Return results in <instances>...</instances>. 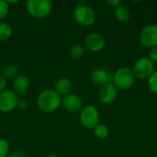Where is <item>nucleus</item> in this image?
<instances>
[{
  "mask_svg": "<svg viewBox=\"0 0 157 157\" xmlns=\"http://www.w3.org/2000/svg\"><path fill=\"white\" fill-rule=\"evenodd\" d=\"M27 107H28V102H27V100L24 99V98H22V99L19 98L18 103H17V108L22 109H25Z\"/></svg>",
  "mask_w": 157,
  "mask_h": 157,
  "instance_id": "bb28decb",
  "label": "nucleus"
},
{
  "mask_svg": "<svg viewBox=\"0 0 157 157\" xmlns=\"http://www.w3.org/2000/svg\"><path fill=\"white\" fill-rule=\"evenodd\" d=\"M9 155V144L3 138H0V157H7Z\"/></svg>",
  "mask_w": 157,
  "mask_h": 157,
  "instance_id": "412c9836",
  "label": "nucleus"
},
{
  "mask_svg": "<svg viewBox=\"0 0 157 157\" xmlns=\"http://www.w3.org/2000/svg\"><path fill=\"white\" fill-rule=\"evenodd\" d=\"M84 54H85V48L79 43L73 45L70 49V56L74 60H80L84 56Z\"/></svg>",
  "mask_w": 157,
  "mask_h": 157,
  "instance_id": "f3484780",
  "label": "nucleus"
},
{
  "mask_svg": "<svg viewBox=\"0 0 157 157\" xmlns=\"http://www.w3.org/2000/svg\"><path fill=\"white\" fill-rule=\"evenodd\" d=\"M61 105L66 111H68L70 113L80 112L84 107L82 98L78 95L73 94V93H70V94L63 97Z\"/></svg>",
  "mask_w": 157,
  "mask_h": 157,
  "instance_id": "9d476101",
  "label": "nucleus"
},
{
  "mask_svg": "<svg viewBox=\"0 0 157 157\" xmlns=\"http://www.w3.org/2000/svg\"><path fill=\"white\" fill-rule=\"evenodd\" d=\"M84 44L88 51L92 52H98L104 49L106 40L101 34L97 32H92L86 35L84 40Z\"/></svg>",
  "mask_w": 157,
  "mask_h": 157,
  "instance_id": "9b49d317",
  "label": "nucleus"
},
{
  "mask_svg": "<svg viewBox=\"0 0 157 157\" xmlns=\"http://www.w3.org/2000/svg\"><path fill=\"white\" fill-rule=\"evenodd\" d=\"M9 13V5L7 1L0 0V20L5 18Z\"/></svg>",
  "mask_w": 157,
  "mask_h": 157,
  "instance_id": "4be33fe9",
  "label": "nucleus"
},
{
  "mask_svg": "<svg viewBox=\"0 0 157 157\" xmlns=\"http://www.w3.org/2000/svg\"><path fill=\"white\" fill-rule=\"evenodd\" d=\"M73 87L72 81L67 77H61L59 78L55 85H54V90L60 95V96H66L70 94Z\"/></svg>",
  "mask_w": 157,
  "mask_h": 157,
  "instance_id": "4468645a",
  "label": "nucleus"
},
{
  "mask_svg": "<svg viewBox=\"0 0 157 157\" xmlns=\"http://www.w3.org/2000/svg\"><path fill=\"white\" fill-rule=\"evenodd\" d=\"M132 70L135 78L141 80L148 79L155 72V63L148 57H141L134 63Z\"/></svg>",
  "mask_w": 157,
  "mask_h": 157,
  "instance_id": "423d86ee",
  "label": "nucleus"
},
{
  "mask_svg": "<svg viewBox=\"0 0 157 157\" xmlns=\"http://www.w3.org/2000/svg\"><path fill=\"white\" fill-rule=\"evenodd\" d=\"M18 69L15 64H8L6 65L2 73V75L7 80V79H15L17 76Z\"/></svg>",
  "mask_w": 157,
  "mask_h": 157,
  "instance_id": "a211bd4d",
  "label": "nucleus"
},
{
  "mask_svg": "<svg viewBox=\"0 0 157 157\" xmlns=\"http://www.w3.org/2000/svg\"><path fill=\"white\" fill-rule=\"evenodd\" d=\"M44 157H59L58 155H46V156Z\"/></svg>",
  "mask_w": 157,
  "mask_h": 157,
  "instance_id": "cd10ccee",
  "label": "nucleus"
},
{
  "mask_svg": "<svg viewBox=\"0 0 157 157\" xmlns=\"http://www.w3.org/2000/svg\"><path fill=\"white\" fill-rule=\"evenodd\" d=\"M13 33L12 27L5 22H0V41L8 40Z\"/></svg>",
  "mask_w": 157,
  "mask_h": 157,
  "instance_id": "dca6fc26",
  "label": "nucleus"
},
{
  "mask_svg": "<svg viewBox=\"0 0 157 157\" xmlns=\"http://www.w3.org/2000/svg\"><path fill=\"white\" fill-rule=\"evenodd\" d=\"M140 42L147 48L157 46V25L150 24L145 26L139 35Z\"/></svg>",
  "mask_w": 157,
  "mask_h": 157,
  "instance_id": "6e6552de",
  "label": "nucleus"
},
{
  "mask_svg": "<svg viewBox=\"0 0 157 157\" xmlns=\"http://www.w3.org/2000/svg\"><path fill=\"white\" fill-rule=\"evenodd\" d=\"M94 134L97 138L100 139V140H103V139H106L109 134V128L105 125V124H101L99 123L94 130Z\"/></svg>",
  "mask_w": 157,
  "mask_h": 157,
  "instance_id": "6ab92c4d",
  "label": "nucleus"
},
{
  "mask_svg": "<svg viewBox=\"0 0 157 157\" xmlns=\"http://www.w3.org/2000/svg\"><path fill=\"white\" fill-rule=\"evenodd\" d=\"M61 104V96L54 89H46L42 91L37 98L38 108L44 113L54 112L59 109Z\"/></svg>",
  "mask_w": 157,
  "mask_h": 157,
  "instance_id": "f257e3e1",
  "label": "nucleus"
},
{
  "mask_svg": "<svg viewBox=\"0 0 157 157\" xmlns=\"http://www.w3.org/2000/svg\"><path fill=\"white\" fill-rule=\"evenodd\" d=\"M91 81L94 85L102 86L112 80V76L110 73L103 68H96L91 73Z\"/></svg>",
  "mask_w": 157,
  "mask_h": 157,
  "instance_id": "f8f14e48",
  "label": "nucleus"
},
{
  "mask_svg": "<svg viewBox=\"0 0 157 157\" xmlns=\"http://www.w3.org/2000/svg\"><path fill=\"white\" fill-rule=\"evenodd\" d=\"M106 4H108L109 6H110L112 7L117 8L118 6H120L122 5V2L121 0H107L106 1Z\"/></svg>",
  "mask_w": 157,
  "mask_h": 157,
  "instance_id": "b1692460",
  "label": "nucleus"
},
{
  "mask_svg": "<svg viewBox=\"0 0 157 157\" xmlns=\"http://www.w3.org/2000/svg\"><path fill=\"white\" fill-rule=\"evenodd\" d=\"M118 97V89L112 82L100 86L98 91V99L102 104L110 105L115 102Z\"/></svg>",
  "mask_w": 157,
  "mask_h": 157,
  "instance_id": "1a4fd4ad",
  "label": "nucleus"
},
{
  "mask_svg": "<svg viewBox=\"0 0 157 157\" xmlns=\"http://www.w3.org/2000/svg\"><path fill=\"white\" fill-rule=\"evenodd\" d=\"M28 13L36 18H44L52 10V3L50 0H28L26 2Z\"/></svg>",
  "mask_w": 157,
  "mask_h": 157,
  "instance_id": "f03ea898",
  "label": "nucleus"
},
{
  "mask_svg": "<svg viewBox=\"0 0 157 157\" xmlns=\"http://www.w3.org/2000/svg\"><path fill=\"white\" fill-rule=\"evenodd\" d=\"M135 82V76L132 69L128 67H121L118 69L112 75V83L121 90L130 89Z\"/></svg>",
  "mask_w": 157,
  "mask_h": 157,
  "instance_id": "20e7f679",
  "label": "nucleus"
},
{
  "mask_svg": "<svg viewBox=\"0 0 157 157\" xmlns=\"http://www.w3.org/2000/svg\"><path fill=\"white\" fill-rule=\"evenodd\" d=\"M74 18L75 22L81 26L88 27L95 23L97 16L95 10L86 4V2L79 3L74 10Z\"/></svg>",
  "mask_w": 157,
  "mask_h": 157,
  "instance_id": "7ed1b4c3",
  "label": "nucleus"
},
{
  "mask_svg": "<svg viewBox=\"0 0 157 157\" xmlns=\"http://www.w3.org/2000/svg\"><path fill=\"white\" fill-rule=\"evenodd\" d=\"M6 85H7V80L2 75H0V93L6 90Z\"/></svg>",
  "mask_w": 157,
  "mask_h": 157,
  "instance_id": "393cba45",
  "label": "nucleus"
},
{
  "mask_svg": "<svg viewBox=\"0 0 157 157\" xmlns=\"http://www.w3.org/2000/svg\"><path fill=\"white\" fill-rule=\"evenodd\" d=\"M147 86L149 90L153 93L157 95V70L155 71L151 76L148 78V82H147Z\"/></svg>",
  "mask_w": 157,
  "mask_h": 157,
  "instance_id": "aec40b11",
  "label": "nucleus"
},
{
  "mask_svg": "<svg viewBox=\"0 0 157 157\" xmlns=\"http://www.w3.org/2000/svg\"><path fill=\"white\" fill-rule=\"evenodd\" d=\"M148 58H149L154 63H157V46H155V47H153V48L150 49Z\"/></svg>",
  "mask_w": 157,
  "mask_h": 157,
  "instance_id": "5701e85b",
  "label": "nucleus"
},
{
  "mask_svg": "<svg viewBox=\"0 0 157 157\" xmlns=\"http://www.w3.org/2000/svg\"><path fill=\"white\" fill-rule=\"evenodd\" d=\"M29 88V79L25 75H17L13 81V91L18 95H25Z\"/></svg>",
  "mask_w": 157,
  "mask_h": 157,
  "instance_id": "ddd939ff",
  "label": "nucleus"
},
{
  "mask_svg": "<svg viewBox=\"0 0 157 157\" xmlns=\"http://www.w3.org/2000/svg\"><path fill=\"white\" fill-rule=\"evenodd\" d=\"M79 119L83 127L88 130H94L99 124L100 114L95 106L86 105L80 111Z\"/></svg>",
  "mask_w": 157,
  "mask_h": 157,
  "instance_id": "39448f33",
  "label": "nucleus"
},
{
  "mask_svg": "<svg viewBox=\"0 0 157 157\" xmlns=\"http://www.w3.org/2000/svg\"><path fill=\"white\" fill-rule=\"evenodd\" d=\"M0 64H1V60H0Z\"/></svg>",
  "mask_w": 157,
  "mask_h": 157,
  "instance_id": "c85d7f7f",
  "label": "nucleus"
},
{
  "mask_svg": "<svg viewBox=\"0 0 157 157\" xmlns=\"http://www.w3.org/2000/svg\"><path fill=\"white\" fill-rule=\"evenodd\" d=\"M18 100V95L13 90H4L0 93V111L5 113L11 112L17 107Z\"/></svg>",
  "mask_w": 157,
  "mask_h": 157,
  "instance_id": "0eeeda50",
  "label": "nucleus"
},
{
  "mask_svg": "<svg viewBox=\"0 0 157 157\" xmlns=\"http://www.w3.org/2000/svg\"><path fill=\"white\" fill-rule=\"evenodd\" d=\"M7 157H27L26 154L21 152V151H15V152H12L10 153Z\"/></svg>",
  "mask_w": 157,
  "mask_h": 157,
  "instance_id": "a878e982",
  "label": "nucleus"
},
{
  "mask_svg": "<svg viewBox=\"0 0 157 157\" xmlns=\"http://www.w3.org/2000/svg\"><path fill=\"white\" fill-rule=\"evenodd\" d=\"M115 17L118 21L125 23L131 18V11L127 6L121 5L115 8Z\"/></svg>",
  "mask_w": 157,
  "mask_h": 157,
  "instance_id": "2eb2a0df",
  "label": "nucleus"
}]
</instances>
